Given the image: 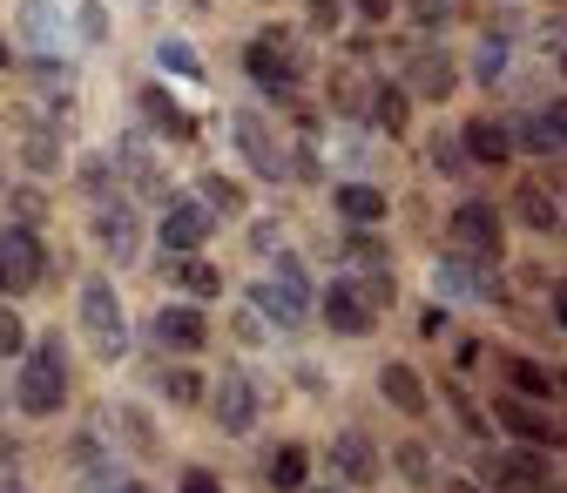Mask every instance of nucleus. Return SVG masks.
Wrapping results in <instances>:
<instances>
[{
	"mask_svg": "<svg viewBox=\"0 0 567 493\" xmlns=\"http://www.w3.org/2000/svg\"><path fill=\"white\" fill-rule=\"evenodd\" d=\"M446 237H453V250L473 257V264H501V257H507V224H501V209L480 203V196H466L453 217H446Z\"/></svg>",
	"mask_w": 567,
	"mask_h": 493,
	"instance_id": "1",
	"label": "nucleus"
},
{
	"mask_svg": "<svg viewBox=\"0 0 567 493\" xmlns=\"http://www.w3.org/2000/svg\"><path fill=\"white\" fill-rule=\"evenodd\" d=\"M250 311H257V318H270L277 331H298V325L311 318V277H305L298 264H277L264 285L250 291Z\"/></svg>",
	"mask_w": 567,
	"mask_h": 493,
	"instance_id": "2",
	"label": "nucleus"
},
{
	"mask_svg": "<svg viewBox=\"0 0 567 493\" xmlns=\"http://www.w3.org/2000/svg\"><path fill=\"white\" fill-rule=\"evenodd\" d=\"M82 325H89V338H95V359H122V351H128L122 305H115V285H109V277H89V285H82Z\"/></svg>",
	"mask_w": 567,
	"mask_h": 493,
	"instance_id": "3",
	"label": "nucleus"
},
{
	"mask_svg": "<svg viewBox=\"0 0 567 493\" xmlns=\"http://www.w3.org/2000/svg\"><path fill=\"white\" fill-rule=\"evenodd\" d=\"M324 325H331L338 338H365V331H379V305H372V291L359 285V270L338 277V285H324Z\"/></svg>",
	"mask_w": 567,
	"mask_h": 493,
	"instance_id": "4",
	"label": "nucleus"
},
{
	"mask_svg": "<svg viewBox=\"0 0 567 493\" xmlns=\"http://www.w3.org/2000/svg\"><path fill=\"white\" fill-rule=\"evenodd\" d=\"M14 399H21L28 412H61V399H68V379H61V351H54V345L28 351V366H21V386H14Z\"/></svg>",
	"mask_w": 567,
	"mask_h": 493,
	"instance_id": "5",
	"label": "nucleus"
},
{
	"mask_svg": "<svg viewBox=\"0 0 567 493\" xmlns=\"http://www.w3.org/2000/svg\"><path fill=\"white\" fill-rule=\"evenodd\" d=\"M493 427L501 433H514L520 446H540V453H554L560 446V427L540 412V405H527L520 392H507V399H493Z\"/></svg>",
	"mask_w": 567,
	"mask_h": 493,
	"instance_id": "6",
	"label": "nucleus"
},
{
	"mask_svg": "<svg viewBox=\"0 0 567 493\" xmlns=\"http://www.w3.org/2000/svg\"><path fill=\"white\" fill-rule=\"evenodd\" d=\"M209 230H217V209H209V203L196 196V203H176V209H169V217H163V230H156V244H163L169 257H196Z\"/></svg>",
	"mask_w": 567,
	"mask_h": 493,
	"instance_id": "7",
	"label": "nucleus"
},
{
	"mask_svg": "<svg viewBox=\"0 0 567 493\" xmlns=\"http://www.w3.org/2000/svg\"><path fill=\"white\" fill-rule=\"evenodd\" d=\"M405 89H412L419 102H446V95L460 89L453 54H446V48H412V61H405Z\"/></svg>",
	"mask_w": 567,
	"mask_h": 493,
	"instance_id": "8",
	"label": "nucleus"
},
{
	"mask_svg": "<svg viewBox=\"0 0 567 493\" xmlns=\"http://www.w3.org/2000/svg\"><path fill=\"white\" fill-rule=\"evenodd\" d=\"M460 143H466V163H480V170H507L514 163V129L493 122V115L460 122Z\"/></svg>",
	"mask_w": 567,
	"mask_h": 493,
	"instance_id": "9",
	"label": "nucleus"
},
{
	"mask_svg": "<svg viewBox=\"0 0 567 493\" xmlns=\"http://www.w3.org/2000/svg\"><path fill=\"white\" fill-rule=\"evenodd\" d=\"M486 473L501 480V493H540V486L554 480V460H547L540 446H520V453H501Z\"/></svg>",
	"mask_w": 567,
	"mask_h": 493,
	"instance_id": "10",
	"label": "nucleus"
},
{
	"mask_svg": "<svg viewBox=\"0 0 567 493\" xmlns=\"http://www.w3.org/2000/svg\"><path fill=\"white\" fill-rule=\"evenodd\" d=\"M150 338L169 345V351H203V338H209L203 305H163V311L150 318Z\"/></svg>",
	"mask_w": 567,
	"mask_h": 493,
	"instance_id": "11",
	"label": "nucleus"
},
{
	"mask_svg": "<svg viewBox=\"0 0 567 493\" xmlns=\"http://www.w3.org/2000/svg\"><path fill=\"white\" fill-rule=\"evenodd\" d=\"M244 68H250V82H264L270 95H291V89H298V68H291V54H284L277 34H270V41H250V48H244Z\"/></svg>",
	"mask_w": 567,
	"mask_h": 493,
	"instance_id": "12",
	"label": "nucleus"
},
{
	"mask_svg": "<svg viewBox=\"0 0 567 493\" xmlns=\"http://www.w3.org/2000/svg\"><path fill=\"white\" fill-rule=\"evenodd\" d=\"M0 270H8V285H41V277H48V250L14 224L8 237H0Z\"/></svg>",
	"mask_w": 567,
	"mask_h": 493,
	"instance_id": "13",
	"label": "nucleus"
},
{
	"mask_svg": "<svg viewBox=\"0 0 567 493\" xmlns=\"http://www.w3.org/2000/svg\"><path fill=\"white\" fill-rule=\"evenodd\" d=\"M209 405H217V427H224V433H237V440L257 427V392H250V379H244V372H230Z\"/></svg>",
	"mask_w": 567,
	"mask_h": 493,
	"instance_id": "14",
	"label": "nucleus"
},
{
	"mask_svg": "<svg viewBox=\"0 0 567 493\" xmlns=\"http://www.w3.org/2000/svg\"><path fill=\"white\" fill-rule=\"evenodd\" d=\"M331 466H338L344 486H365V480L379 473V453H372V440H359V433H338V440H331Z\"/></svg>",
	"mask_w": 567,
	"mask_h": 493,
	"instance_id": "15",
	"label": "nucleus"
},
{
	"mask_svg": "<svg viewBox=\"0 0 567 493\" xmlns=\"http://www.w3.org/2000/svg\"><path fill=\"white\" fill-rule=\"evenodd\" d=\"M95 237H102V250H109L115 264L135 257V217H128V203H102V209H95Z\"/></svg>",
	"mask_w": 567,
	"mask_h": 493,
	"instance_id": "16",
	"label": "nucleus"
},
{
	"mask_svg": "<svg viewBox=\"0 0 567 493\" xmlns=\"http://www.w3.org/2000/svg\"><path fill=\"white\" fill-rule=\"evenodd\" d=\"M501 372H507V379H514V392H520V399H534V405H547V399L560 392V372H547V366L520 359V351H507V359H501Z\"/></svg>",
	"mask_w": 567,
	"mask_h": 493,
	"instance_id": "17",
	"label": "nucleus"
},
{
	"mask_svg": "<svg viewBox=\"0 0 567 493\" xmlns=\"http://www.w3.org/2000/svg\"><path fill=\"white\" fill-rule=\"evenodd\" d=\"M514 217H520L527 230H540V237H547V230H560V203L547 196V183H534V176H527V183L514 189Z\"/></svg>",
	"mask_w": 567,
	"mask_h": 493,
	"instance_id": "18",
	"label": "nucleus"
},
{
	"mask_svg": "<svg viewBox=\"0 0 567 493\" xmlns=\"http://www.w3.org/2000/svg\"><path fill=\"white\" fill-rule=\"evenodd\" d=\"M379 392H385V405H392V412H405V419H419V412H425V386H419V372H412V366H399V359L379 372Z\"/></svg>",
	"mask_w": 567,
	"mask_h": 493,
	"instance_id": "19",
	"label": "nucleus"
},
{
	"mask_svg": "<svg viewBox=\"0 0 567 493\" xmlns=\"http://www.w3.org/2000/svg\"><path fill=\"white\" fill-rule=\"evenodd\" d=\"M338 217H344V224H365V230L385 224V189H372V183H344V189H338Z\"/></svg>",
	"mask_w": 567,
	"mask_h": 493,
	"instance_id": "20",
	"label": "nucleus"
},
{
	"mask_svg": "<svg viewBox=\"0 0 567 493\" xmlns=\"http://www.w3.org/2000/svg\"><path fill=\"white\" fill-rule=\"evenodd\" d=\"M270 486L277 493H305L311 486V453L305 446H277L270 453Z\"/></svg>",
	"mask_w": 567,
	"mask_h": 493,
	"instance_id": "21",
	"label": "nucleus"
},
{
	"mask_svg": "<svg viewBox=\"0 0 567 493\" xmlns=\"http://www.w3.org/2000/svg\"><path fill=\"white\" fill-rule=\"evenodd\" d=\"M237 143H244V156H257V170H264V176H284V156H277L270 129H264L257 115H237Z\"/></svg>",
	"mask_w": 567,
	"mask_h": 493,
	"instance_id": "22",
	"label": "nucleus"
},
{
	"mask_svg": "<svg viewBox=\"0 0 567 493\" xmlns=\"http://www.w3.org/2000/svg\"><path fill=\"white\" fill-rule=\"evenodd\" d=\"M169 277H176L189 298H217V291H224V277H217V264H209V257H176Z\"/></svg>",
	"mask_w": 567,
	"mask_h": 493,
	"instance_id": "23",
	"label": "nucleus"
},
{
	"mask_svg": "<svg viewBox=\"0 0 567 493\" xmlns=\"http://www.w3.org/2000/svg\"><path fill=\"white\" fill-rule=\"evenodd\" d=\"M142 109H150V122L169 135V143H189V135H196V122H189V115H183V109H176L163 89H150V95H142Z\"/></svg>",
	"mask_w": 567,
	"mask_h": 493,
	"instance_id": "24",
	"label": "nucleus"
},
{
	"mask_svg": "<svg viewBox=\"0 0 567 493\" xmlns=\"http://www.w3.org/2000/svg\"><path fill=\"white\" fill-rule=\"evenodd\" d=\"M440 285H446L453 298H486V270H480V264H466V257L453 250V257L440 264Z\"/></svg>",
	"mask_w": 567,
	"mask_h": 493,
	"instance_id": "25",
	"label": "nucleus"
},
{
	"mask_svg": "<svg viewBox=\"0 0 567 493\" xmlns=\"http://www.w3.org/2000/svg\"><path fill=\"white\" fill-rule=\"evenodd\" d=\"M163 399H169V405H183V412H196V405L209 399V386H203V372L176 366V372H163Z\"/></svg>",
	"mask_w": 567,
	"mask_h": 493,
	"instance_id": "26",
	"label": "nucleus"
},
{
	"mask_svg": "<svg viewBox=\"0 0 567 493\" xmlns=\"http://www.w3.org/2000/svg\"><path fill=\"white\" fill-rule=\"evenodd\" d=\"M514 143H527L534 156H560V135H554V122H547V109H540V115H527V122L514 129Z\"/></svg>",
	"mask_w": 567,
	"mask_h": 493,
	"instance_id": "27",
	"label": "nucleus"
},
{
	"mask_svg": "<svg viewBox=\"0 0 567 493\" xmlns=\"http://www.w3.org/2000/svg\"><path fill=\"white\" fill-rule=\"evenodd\" d=\"M203 203L217 209V217H237V209H244V189H237L230 176H203Z\"/></svg>",
	"mask_w": 567,
	"mask_h": 493,
	"instance_id": "28",
	"label": "nucleus"
},
{
	"mask_svg": "<svg viewBox=\"0 0 567 493\" xmlns=\"http://www.w3.org/2000/svg\"><path fill=\"white\" fill-rule=\"evenodd\" d=\"M372 115H379L385 135H405V89H379L372 95Z\"/></svg>",
	"mask_w": 567,
	"mask_h": 493,
	"instance_id": "29",
	"label": "nucleus"
},
{
	"mask_svg": "<svg viewBox=\"0 0 567 493\" xmlns=\"http://www.w3.org/2000/svg\"><path fill=\"white\" fill-rule=\"evenodd\" d=\"M446 399H453V412H460V427H466V440H486V433H493V419H486V412H480V405H473V399H466L460 386H446Z\"/></svg>",
	"mask_w": 567,
	"mask_h": 493,
	"instance_id": "30",
	"label": "nucleus"
},
{
	"mask_svg": "<svg viewBox=\"0 0 567 493\" xmlns=\"http://www.w3.org/2000/svg\"><path fill=\"white\" fill-rule=\"evenodd\" d=\"M399 473H405L412 486H433V453H425L419 440H405V446H399Z\"/></svg>",
	"mask_w": 567,
	"mask_h": 493,
	"instance_id": "31",
	"label": "nucleus"
},
{
	"mask_svg": "<svg viewBox=\"0 0 567 493\" xmlns=\"http://www.w3.org/2000/svg\"><path fill=\"white\" fill-rule=\"evenodd\" d=\"M156 54H163V68H169V75H203V61H196V54H189L183 41H163Z\"/></svg>",
	"mask_w": 567,
	"mask_h": 493,
	"instance_id": "32",
	"label": "nucleus"
},
{
	"mask_svg": "<svg viewBox=\"0 0 567 493\" xmlns=\"http://www.w3.org/2000/svg\"><path fill=\"white\" fill-rule=\"evenodd\" d=\"M412 21L440 34V28H453V8H446V0H412Z\"/></svg>",
	"mask_w": 567,
	"mask_h": 493,
	"instance_id": "33",
	"label": "nucleus"
},
{
	"mask_svg": "<svg viewBox=\"0 0 567 493\" xmlns=\"http://www.w3.org/2000/svg\"><path fill=\"white\" fill-rule=\"evenodd\" d=\"M501 68H507V48H501V41H486V48H480V82H493Z\"/></svg>",
	"mask_w": 567,
	"mask_h": 493,
	"instance_id": "34",
	"label": "nucleus"
},
{
	"mask_svg": "<svg viewBox=\"0 0 567 493\" xmlns=\"http://www.w3.org/2000/svg\"><path fill=\"white\" fill-rule=\"evenodd\" d=\"M183 493H224V480L203 473V466H189V473H183Z\"/></svg>",
	"mask_w": 567,
	"mask_h": 493,
	"instance_id": "35",
	"label": "nucleus"
},
{
	"mask_svg": "<svg viewBox=\"0 0 567 493\" xmlns=\"http://www.w3.org/2000/svg\"><path fill=\"white\" fill-rule=\"evenodd\" d=\"M311 28H318V34L338 28V0H311Z\"/></svg>",
	"mask_w": 567,
	"mask_h": 493,
	"instance_id": "36",
	"label": "nucleus"
},
{
	"mask_svg": "<svg viewBox=\"0 0 567 493\" xmlns=\"http://www.w3.org/2000/svg\"><path fill=\"white\" fill-rule=\"evenodd\" d=\"M0 351H21V318L0 311Z\"/></svg>",
	"mask_w": 567,
	"mask_h": 493,
	"instance_id": "37",
	"label": "nucleus"
},
{
	"mask_svg": "<svg viewBox=\"0 0 567 493\" xmlns=\"http://www.w3.org/2000/svg\"><path fill=\"white\" fill-rule=\"evenodd\" d=\"M419 331H425V338H440V331H446V311H440V305H425V311H419Z\"/></svg>",
	"mask_w": 567,
	"mask_h": 493,
	"instance_id": "38",
	"label": "nucleus"
},
{
	"mask_svg": "<svg viewBox=\"0 0 567 493\" xmlns=\"http://www.w3.org/2000/svg\"><path fill=\"white\" fill-rule=\"evenodd\" d=\"M547 122H554V135H560V150H567V95H560V102H547Z\"/></svg>",
	"mask_w": 567,
	"mask_h": 493,
	"instance_id": "39",
	"label": "nucleus"
},
{
	"mask_svg": "<svg viewBox=\"0 0 567 493\" xmlns=\"http://www.w3.org/2000/svg\"><path fill=\"white\" fill-rule=\"evenodd\" d=\"M351 8H359L365 21H385V14H392V0H351Z\"/></svg>",
	"mask_w": 567,
	"mask_h": 493,
	"instance_id": "40",
	"label": "nucleus"
},
{
	"mask_svg": "<svg viewBox=\"0 0 567 493\" xmlns=\"http://www.w3.org/2000/svg\"><path fill=\"white\" fill-rule=\"evenodd\" d=\"M554 325H560V331H567V285H560V291H554Z\"/></svg>",
	"mask_w": 567,
	"mask_h": 493,
	"instance_id": "41",
	"label": "nucleus"
},
{
	"mask_svg": "<svg viewBox=\"0 0 567 493\" xmlns=\"http://www.w3.org/2000/svg\"><path fill=\"white\" fill-rule=\"evenodd\" d=\"M446 493H486V486H473V480H446Z\"/></svg>",
	"mask_w": 567,
	"mask_h": 493,
	"instance_id": "42",
	"label": "nucleus"
},
{
	"mask_svg": "<svg viewBox=\"0 0 567 493\" xmlns=\"http://www.w3.org/2000/svg\"><path fill=\"white\" fill-rule=\"evenodd\" d=\"M109 493H150V486H135V480H115V486H109Z\"/></svg>",
	"mask_w": 567,
	"mask_h": 493,
	"instance_id": "43",
	"label": "nucleus"
},
{
	"mask_svg": "<svg viewBox=\"0 0 567 493\" xmlns=\"http://www.w3.org/2000/svg\"><path fill=\"white\" fill-rule=\"evenodd\" d=\"M540 493H567V486H560V480H547V486H540Z\"/></svg>",
	"mask_w": 567,
	"mask_h": 493,
	"instance_id": "44",
	"label": "nucleus"
},
{
	"mask_svg": "<svg viewBox=\"0 0 567 493\" xmlns=\"http://www.w3.org/2000/svg\"><path fill=\"white\" fill-rule=\"evenodd\" d=\"M0 68H8V34H0Z\"/></svg>",
	"mask_w": 567,
	"mask_h": 493,
	"instance_id": "45",
	"label": "nucleus"
},
{
	"mask_svg": "<svg viewBox=\"0 0 567 493\" xmlns=\"http://www.w3.org/2000/svg\"><path fill=\"white\" fill-rule=\"evenodd\" d=\"M0 493H28V486H14V480H8V486H0Z\"/></svg>",
	"mask_w": 567,
	"mask_h": 493,
	"instance_id": "46",
	"label": "nucleus"
},
{
	"mask_svg": "<svg viewBox=\"0 0 567 493\" xmlns=\"http://www.w3.org/2000/svg\"><path fill=\"white\" fill-rule=\"evenodd\" d=\"M560 75H567V54H560Z\"/></svg>",
	"mask_w": 567,
	"mask_h": 493,
	"instance_id": "47",
	"label": "nucleus"
},
{
	"mask_svg": "<svg viewBox=\"0 0 567 493\" xmlns=\"http://www.w3.org/2000/svg\"><path fill=\"white\" fill-rule=\"evenodd\" d=\"M560 386H567V366H560Z\"/></svg>",
	"mask_w": 567,
	"mask_h": 493,
	"instance_id": "48",
	"label": "nucleus"
},
{
	"mask_svg": "<svg viewBox=\"0 0 567 493\" xmlns=\"http://www.w3.org/2000/svg\"><path fill=\"white\" fill-rule=\"evenodd\" d=\"M0 285H8V270H0Z\"/></svg>",
	"mask_w": 567,
	"mask_h": 493,
	"instance_id": "49",
	"label": "nucleus"
},
{
	"mask_svg": "<svg viewBox=\"0 0 567 493\" xmlns=\"http://www.w3.org/2000/svg\"><path fill=\"white\" fill-rule=\"evenodd\" d=\"M324 493H338V486H324Z\"/></svg>",
	"mask_w": 567,
	"mask_h": 493,
	"instance_id": "50",
	"label": "nucleus"
}]
</instances>
